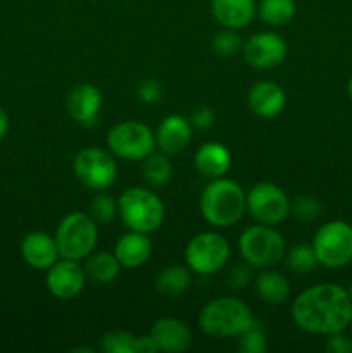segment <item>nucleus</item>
I'll use <instances>...</instances> for the list:
<instances>
[{
    "instance_id": "nucleus-1",
    "label": "nucleus",
    "mask_w": 352,
    "mask_h": 353,
    "mask_svg": "<svg viewBox=\"0 0 352 353\" xmlns=\"http://www.w3.org/2000/svg\"><path fill=\"white\" fill-rule=\"evenodd\" d=\"M290 316L300 331L326 338L351 327L352 300L344 286L320 283L306 288L293 299Z\"/></svg>"
},
{
    "instance_id": "nucleus-39",
    "label": "nucleus",
    "mask_w": 352,
    "mask_h": 353,
    "mask_svg": "<svg viewBox=\"0 0 352 353\" xmlns=\"http://www.w3.org/2000/svg\"><path fill=\"white\" fill-rule=\"evenodd\" d=\"M72 352H86V353H93L92 348H85V347H78V348H72Z\"/></svg>"
},
{
    "instance_id": "nucleus-17",
    "label": "nucleus",
    "mask_w": 352,
    "mask_h": 353,
    "mask_svg": "<svg viewBox=\"0 0 352 353\" xmlns=\"http://www.w3.org/2000/svg\"><path fill=\"white\" fill-rule=\"evenodd\" d=\"M21 257L30 268L47 271L61 259V255L52 234L45 231H31L21 241Z\"/></svg>"
},
{
    "instance_id": "nucleus-25",
    "label": "nucleus",
    "mask_w": 352,
    "mask_h": 353,
    "mask_svg": "<svg viewBox=\"0 0 352 353\" xmlns=\"http://www.w3.org/2000/svg\"><path fill=\"white\" fill-rule=\"evenodd\" d=\"M295 0H259L257 16L264 24L280 28L295 17Z\"/></svg>"
},
{
    "instance_id": "nucleus-9",
    "label": "nucleus",
    "mask_w": 352,
    "mask_h": 353,
    "mask_svg": "<svg viewBox=\"0 0 352 353\" xmlns=\"http://www.w3.org/2000/svg\"><path fill=\"white\" fill-rule=\"evenodd\" d=\"M109 152L123 161H145L154 154L155 133L141 121H121L107 133Z\"/></svg>"
},
{
    "instance_id": "nucleus-37",
    "label": "nucleus",
    "mask_w": 352,
    "mask_h": 353,
    "mask_svg": "<svg viewBox=\"0 0 352 353\" xmlns=\"http://www.w3.org/2000/svg\"><path fill=\"white\" fill-rule=\"evenodd\" d=\"M7 131H9V116H7L6 110L0 107V141L6 138Z\"/></svg>"
},
{
    "instance_id": "nucleus-2",
    "label": "nucleus",
    "mask_w": 352,
    "mask_h": 353,
    "mask_svg": "<svg viewBox=\"0 0 352 353\" xmlns=\"http://www.w3.org/2000/svg\"><path fill=\"white\" fill-rule=\"evenodd\" d=\"M199 209L204 221L213 228H231L240 223L247 212V193L226 176L211 179L200 193Z\"/></svg>"
},
{
    "instance_id": "nucleus-19",
    "label": "nucleus",
    "mask_w": 352,
    "mask_h": 353,
    "mask_svg": "<svg viewBox=\"0 0 352 353\" xmlns=\"http://www.w3.org/2000/svg\"><path fill=\"white\" fill-rule=\"evenodd\" d=\"M247 103L252 112L261 119H273L280 116L286 105V93L278 83L257 81L247 95Z\"/></svg>"
},
{
    "instance_id": "nucleus-12",
    "label": "nucleus",
    "mask_w": 352,
    "mask_h": 353,
    "mask_svg": "<svg viewBox=\"0 0 352 353\" xmlns=\"http://www.w3.org/2000/svg\"><path fill=\"white\" fill-rule=\"evenodd\" d=\"M286 52H289L286 41L273 31H261V33L252 34L244 41V47H242L244 61L259 71H268L282 64L286 57Z\"/></svg>"
},
{
    "instance_id": "nucleus-11",
    "label": "nucleus",
    "mask_w": 352,
    "mask_h": 353,
    "mask_svg": "<svg viewBox=\"0 0 352 353\" xmlns=\"http://www.w3.org/2000/svg\"><path fill=\"white\" fill-rule=\"evenodd\" d=\"M290 205L292 200L275 183H257L247 192V212L259 224L278 226L290 216Z\"/></svg>"
},
{
    "instance_id": "nucleus-32",
    "label": "nucleus",
    "mask_w": 352,
    "mask_h": 353,
    "mask_svg": "<svg viewBox=\"0 0 352 353\" xmlns=\"http://www.w3.org/2000/svg\"><path fill=\"white\" fill-rule=\"evenodd\" d=\"M321 212H323V203H321L320 199L311 195L297 196L295 200H292V205H290V214L297 221H302V223H311V221L317 219Z\"/></svg>"
},
{
    "instance_id": "nucleus-38",
    "label": "nucleus",
    "mask_w": 352,
    "mask_h": 353,
    "mask_svg": "<svg viewBox=\"0 0 352 353\" xmlns=\"http://www.w3.org/2000/svg\"><path fill=\"white\" fill-rule=\"evenodd\" d=\"M347 95H349V99H351V102H352V76H351V79H349V83H347Z\"/></svg>"
},
{
    "instance_id": "nucleus-14",
    "label": "nucleus",
    "mask_w": 352,
    "mask_h": 353,
    "mask_svg": "<svg viewBox=\"0 0 352 353\" xmlns=\"http://www.w3.org/2000/svg\"><path fill=\"white\" fill-rule=\"evenodd\" d=\"M102 93L95 85L81 83L69 90L66 97V112L81 128L95 126L102 110Z\"/></svg>"
},
{
    "instance_id": "nucleus-24",
    "label": "nucleus",
    "mask_w": 352,
    "mask_h": 353,
    "mask_svg": "<svg viewBox=\"0 0 352 353\" xmlns=\"http://www.w3.org/2000/svg\"><path fill=\"white\" fill-rule=\"evenodd\" d=\"M192 285V271L186 265L173 264L161 269L155 276L154 286L161 295L179 296L186 292Z\"/></svg>"
},
{
    "instance_id": "nucleus-36",
    "label": "nucleus",
    "mask_w": 352,
    "mask_h": 353,
    "mask_svg": "<svg viewBox=\"0 0 352 353\" xmlns=\"http://www.w3.org/2000/svg\"><path fill=\"white\" fill-rule=\"evenodd\" d=\"M190 123H192V126L195 130H209L214 124V110L207 105L197 107L192 112Z\"/></svg>"
},
{
    "instance_id": "nucleus-10",
    "label": "nucleus",
    "mask_w": 352,
    "mask_h": 353,
    "mask_svg": "<svg viewBox=\"0 0 352 353\" xmlns=\"http://www.w3.org/2000/svg\"><path fill=\"white\" fill-rule=\"evenodd\" d=\"M72 172L85 188L107 192L116 183L117 164L110 152L99 147H85L72 161Z\"/></svg>"
},
{
    "instance_id": "nucleus-23",
    "label": "nucleus",
    "mask_w": 352,
    "mask_h": 353,
    "mask_svg": "<svg viewBox=\"0 0 352 353\" xmlns=\"http://www.w3.org/2000/svg\"><path fill=\"white\" fill-rule=\"evenodd\" d=\"M254 290L262 302L269 303V305H280L289 299L290 283L286 276L278 271H271L269 268L262 269L261 274L254 279Z\"/></svg>"
},
{
    "instance_id": "nucleus-34",
    "label": "nucleus",
    "mask_w": 352,
    "mask_h": 353,
    "mask_svg": "<svg viewBox=\"0 0 352 353\" xmlns=\"http://www.w3.org/2000/svg\"><path fill=\"white\" fill-rule=\"evenodd\" d=\"M248 264H238L228 272V286L233 290H244L252 283V272Z\"/></svg>"
},
{
    "instance_id": "nucleus-5",
    "label": "nucleus",
    "mask_w": 352,
    "mask_h": 353,
    "mask_svg": "<svg viewBox=\"0 0 352 353\" xmlns=\"http://www.w3.org/2000/svg\"><path fill=\"white\" fill-rule=\"evenodd\" d=\"M238 252L245 264L262 271L283 261L286 254V241L275 226L257 223L240 234Z\"/></svg>"
},
{
    "instance_id": "nucleus-21",
    "label": "nucleus",
    "mask_w": 352,
    "mask_h": 353,
    "mask_svg": "<svg viewBox=\"0 0 352 353\" xmlns=\"http://www.w3.org/2000/svg\"><path fill=\"white\" fill-rule=\"evenodd\" d=\"M114 255L123 269H138L150 259L152 241L147 233L128 231L117 238L114 245Z\"/></svg>"
},
{
    "instance_id": "nucleus-6",
    "label": "nucleus",
    "mask_w": 352,
    "mask_h": 353,
    "mask_svg": "<svg viewBox=\"0 0 352 353\" xmlns=\"http://www.w3.org/2000/svg\"><path fill=\"white\" fill-rule=\"evenodd\" d=\"M54 238L61 259L81 262L95 252L99 230L90 214L71 212L62 217Z\"/></svg>"
},
{
    "instance_id": "nucleus-16",
    "label": "nucleus",
    "mask_w": 352,
    "mask_h": 353,
    "mask_svg": "<svg viewBox=\"0 0 352 353\" xmlns=\"http://www.w3.org/2000/svg\"><path fill=\"white\" fill-rule=\"evenodd\" d=\"M150 338L159 352L179 353L192 345V330L188 324L176 317H161L150 327Z\"/></svg>"
},
{
    "instance_id": "nucleus-15",
    "label": "nucleus",
    "mask_w": 352,
    "mask_h": 353,
    "mask_svg": "<svg viewBox=\"0 0 352 353\" xmlns=\"http://www.w3.org/2000/svg\"><path fill=\"white\" fill-rule=\"evenodd\" d=\"M155 133V147L166 155H178L192 141L193 126L188 117L169 114L159 123Z\"/></svg>"
},
{
    "instance_id": "nucleus-41",
    "label": "nucleus",
    "mask_w": 352,
    "mask_h": 353,
    "mask_svg": "<svg viewBox=\"0 0 352 353\" xmlns=\"http://www.w3.org/2000/svg\"><path fill=\"white\" fill-rule=\"evenodd\" d=\"M351 336H352V324H351Z\"/></svg>"
},
{
    "instance_id": "nucleus-40",
    "label": "nucleus",
    "mask_w": 352,
    "mask_h": 353,
    "mask_svg": "<svg viewBox=\"0 0 352 353\" xmlns=\"http://www.w3.org/2000/svg\"><path fill=\"white\" fill-rule=\"evenodd\" d=\"M347 292H349V296H351V300H352V281H351V285H349Z\"/></svg>"
},
{
    "instance_id": "nucleus-30",
    "label": "nucleus",
    "mask_w": 352,
    "mask_h": 353,
    "mask_svg": "<svg viewBox=\"0 0 352 353\" xmlns=\"http://www.w3.org/2000/svg\"><path fill=\"white\" fill-rule=\"evenodd\" d=\"M104 353H138V336L128 331H109L100 338Z\"/></svg>"
},
{
    "instance_id": "nucleus-4",
    "label": "nucleus",
    "mask_w": 352,
    "mask_h": 353,
    "mask_svg": "<svg viewBox=\"0 0 352 353\" xmlns=\"http://www.w3.org/2000/svg\"><path fill=\"white\" fill-rule=\"evenodd\" d=\"M119 217L130 231L155 233L162 226L166 207L161 196L145 186L126 188L117 199Z\"/></svg>"
},
{
    "instance_id": "nucleus-29",
    "label": "nucleus",
    "mask_w": 352,
    "mask_h": 353,
    "mask_svg": "<svg viewBox=\"0 0 352 353\" xmlns=\"http://www.w3.org/2000/svg\"><path fill=\"white\" fill-rule=\"evenodd\" d=\"M237 350L240 353H266L268 352V336L262 323H254L237 338Z\"/></svg>"
},
{
    "instance_id": "nucleus-20",
    "label": "nucleus",
    "mask_w": 352,
    "mask_h": 353,
    "mask_svg": "<svg viewBox=\"0 0 352 353\" xmlns=\"http://www.w3.org/2000/svg\"><path fill=\"white\" fill-rule=\"evenodd\" d=\"M195 171L206 179H217L228 174L231 169V154L219 141H206L193 155Z\"/></svg>"
},
{
    "instance_id": "nucleus-35",
    "label": "nucleus",
    "mask_w": 352,
    "mask_h": 353,
    "mask_svg": "<svg viewBox=\"0 0 352 353\" xmlns=\"http://www.w3.org/2000/svg\"><path fill=\"white\" fill-rule=\"evenodd\" d=\"M324 350L328 353H352V336H347L345 331L326 336Z\"/></svg>"
},
{
    "instance_id": "nucleus-18",
    "label": "nucleus",
    "mask_w": 352,
    "mask_h": 353,
    "mask_svg": "<svg viewBox=\"0 0 352 353\" xmlns=\"http://www.w3.org/2000/svg\"><path fill=\"white\" fill-rule=\"evenodd\" d=\"M211 14L221 28L244 30L257 16L255 0H211Z\"/></svg>"
},
{
    "instance_id": "nucleus-28",
    "label": "nucleus",
    "mask_w": 352,
    "mask_h": 353,
    "mask_svg": "<svg viewBox=\"0 0 352 353\" xmlns=\"http://www.w3.org/2000/svg\"><path fill=\"white\" fill-rule=\"evenodd\" d=\"M88 214L97 224H109L119 216L117 200L107 192H95L88 205Z\"/></svg>"
},
{
    "instance_id": "nucleus-33",
    "label": "nucleus",
    "mask_w": 352,
    "mask_h": 353,
    "mask_svg": "<svg viewBox=\"0 0 352 353\" xmlns=\"http://www.w3.org/2000/svg\"><path fill=\"white\" fill-rule=\"evenodd\" d=\"M137 97L147 105L157 103L162 99V86L157 79H144L140 85L137 86Z\"/></svg>"
},
{
    "instance_id": "nucleus-8",
    "label": "nucleus",
    "mask_w": 352,
    "mask_h": 353,
    "mask_svg": "<svg viewBox=\"0 0 352 353\" xmlns=\"http://www.w3.org/2000/svg\"><path fill=\"white\" fill-rule=\"evenodd\" d=\"M230 241L217 231H204L186 243L185 265L199 276H213L230 261Z\"/></svg>"
},
{
    "instance_id": "nucleus-22",
    "label": "nucleus",
    "mask_w": 352,
    "mask_h": 353,
    "mask_svg": "<svg viewBox=\"0 0 352 353\" xmlns=\"http://www.w3.org/2000/svg\"><path fill=\"white\" fill-rule=\"evenodd\" d=\"M85 274L86 279L95 285H110L116 281L121 272V264L116 259L114 252H93L85 259Z\"/></svg>"
},
{
    "instance_id": "nucleus-13",
    "label": "nucleus",
    "mask_w": 352,
    "mask_h": 353,
    "mask_svg": "<svg viewBox=\"0 0 352 353\" xmlns=\"http://www.w3.org/2000/svg\"><path fill=\"white\" fill-rule=\"evenodd\" d=\"M86 274L78 261L59 259L50 269H47L45 285L48 293L57 300H72L85 290Z\"/></svg>"
},
{
    "instance_id": "nucleus-26",
    "label": "nucleus",
    "mask_w": 352,
    "mask_h": 353,
    "mask_svg": "<svg viewBox=\"0 0 352 353\" xmlns=\"http://www.w3.org/2000/svg\"><path fill=\"white\" fill-rule=\"evenodd\" d=\"M144 179L154 188H162L168 185L173 178V164L169 155L166 154H150L144 161Z\"/></svg>"
},
{
    "instance_id": "nucleus-27",
    "label": "nucleus",
    "mask_w": 352,
    "mask_h": 353,
    "mask_svg": "<svg viewBox=\"0 0 352 353\" xmlns=\"http://www.w3.org/2000/svg\"><path fill=\"white\" fill-rule=\"evenodd\" d=\"M286 268L295 274H311L314 269L317 268V259L314 254L313 247L306 243L293 245L289 252H286Z\"/></svg>"
},
{
    "instance_id": "nucleus-7",
    "label": "nucleus",
    "mask_w": 352,
    "mask_h": 353,
    "mask_svg": "<svg viewBox=\"0 0 352 353\" xmlns=\"http://www.w3.org/2000/svg\"><path fill=\"white\" fill-rule=\"evenodd\" d=\"M317 264L326 269H342L352 262V226L335 219L321 224L311 241Z\"/></svg>"
},
{
    "instance_id": "nucleus-3",
    "label": "nucleus",
    "mask_w": 352,
    "mask_h": 353,
    "mask_svg": "<svg viewBox=\"0 0 352 353\" xmlns=\"http://www.w3.org/2000/svg\"><path fill=\"white\" fill-rule=\"evenodd\" d=\"M254 323L251 309L235 296H219L202 307L199 314V327L213 338H238Z\"/></svg>"
},
{
    "instance_id": "nucleus-31",
    "label": "nucleus",
    "mask_w": 352,
    "mask_h": 353,
    "mask_svg": "<svg viewBox=\"0 0 352 353\" xmlns=\"http://www.w3.org/2000/svg\"><path fill=\"white\" fill-rule=\"evenodd\" d=\"M211 47H213L214 54L221 55V57H233L238 52H242V47H244V40L238 34L237 30H228V28H223L221 31H217L213 37V41H211Z\"/></svg>"
}]
</instances>
